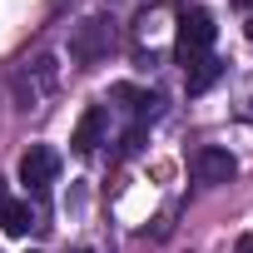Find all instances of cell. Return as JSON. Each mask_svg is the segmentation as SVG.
<instances>
[{"mask_svg":"<svg viewBox=\"0 0 253 253\" xmlns=\"http://www.w3.org/2000/svg\"><path fill=\"white\" fill-rule=\"evenodd\" d=\"M80 253H89V248H80Z\"/></svg>","mask_w":253,"mask_h":253,"instance_id":"cell-12","label":"cell"},{"mask_svg":"<svg viewBox=\"0 0 253 253\" xmlns=\"http://www.w3.org/2000/svg\"><path fill=\"white\" fill-rule=\"evenodd\" d=\"M99 45H104V25H99V20H89V25L80 30V40H75V60H84V65H89V60L99 55Z\"/></svg>","mask_w":253,"mask_h":253,"instance_id":"cell-7","label":"cell"},{"mask_svg":"<svg viewBox=\"0 0 253 253\" xmlns=\"http://www.w3.org/2000/svg\"><path fill=\"white\" fill-rule=\"evenodd\" d=\"M0 228H5L10 238H25V233L35 228L30 204H25V199H5V204H0Z\"/></svg>","mask_w":253,"mask_h":253,"instance_id":"cell-5","label":"cell"},{"mask_svg":"<svg viewBox=\"0 0 253 253\" xmlns=\"http://www.w3.org/2000/svg\"><path fill=\"white\" fill-rule=\"evenodd\" d=\"M213 35H218V25H213V15L209 10H199V5H189L184 15H179V35H174V55L189 65V60H199V55H209L213 50Z\"/></svg>","mask_w":253,"mask_h":253,"instance_id":"cell-1","label":"cell"},{"mask_svg":"<svg viewBox=\"0 0 253 253\" xmlns=\"http://www.w3.org/2000/svg\"><path fill=\"white\" fill-rule=\"evenodd\" d=\"M0 204H5V179H0Z\"/></svg>","mask_w":253,"mask_h":253,"instance_id":"cell-9","label":"cell"},{"mask_svg":"<svg viewBox=\"0 0 253 253\" xmlns=\"http://www.w3.org/2000/svg\"><path fill=\"white\" fill-rule=\"evenodd\" d=\"M55 174H60V154H55L50 144H30V149H25V159H20V184L45 189Z\"/></svg>","mask_w":253,"mask_h":253,"instance_id":"cell-2","label":"cell"},{"mask_svg":"<svg viewBox=\"0 0 253 253\" xmlns=\"http://www.w3.org/2000/svg\"><path fill=\"white\" fill-rule=\"evenodd\" d=\"M99 134H104V104H89L84 114H80V124H75V154H94L99 149Z\"/></svg>","mask_w":253,"mask_h":253,"instance_id":"cell-4","label":"cell"},{"mask_svg":"<svg viewBox=\"0 0 253 253\" xmlns=\"http://www.w3.org/2000/svg\"><path fill=\"white\" fill-rule=\"evenodd\" d=\"M233 174H238V159H233L228 149H213V144H209V149L194 154V179H199V184H228Z\"/></svg>","mask_w":253,"mask_h":253,"instance_id":"cell-3","label":"cell"},{"mask_svg":"<svg viewBox=\"0 0 253 253\" xmlns=\"http://www.w3.org/2000/svg\"><path fill=\"white\" fill-rule=\"evenodd\" d=\"M233 253H253V238H248V233H243V238H238V248H233Z\"/></svg>","mask_w":253,"mask_h":253,"instance_id":"cell-8","label":"cell"},{"mask_svg":"<svg viewBox=\"0 0 253 253\" xmlns=\"http://www.w3.org/2000/svg\"><path fill=\"white\" fill-rule=\"evenodd\" d=\"M233 5H243V10H248V5H253V0H233Z\"/></svg>","mask_w":253,"mask_h":253,"instance_id":"cell-10","label":"cell"},{"mask_svg":"<svg viewBox=\"0 0 253 253\" xmlns=\"http://www.w3.org/2000/svg\"><path fill=\"white\" fill-rule=\"evenodd\" d=\"M218 70H223V65H218L213 55H199V60H189V65H184V84H189V94H204V89L218 80Z\"/></svg>","mask_w":253,"mask_h":253,"instance_id":"cell-6","label":"cell"},{"mask_svg":"<svg viewBox=\"0 0 253 253\" xmlns=\"http://www.w3.org/2000/svg\"><path fill=\"white\" fill-rule=\"evenodd\" d=\"M248 40H253V20H248Z\"/></svg>","mask_w":253,"mask_h":253,"instance_id":"cell-11","label":"cell"}]
</instances>
